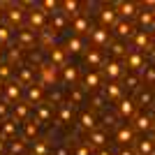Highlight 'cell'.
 Listing matches in <instances>:
<instances>
[{
  "mask_svg": "<svg viewBox=\"0 0 155 155\" xmlns=\"http://www.w3.org/2000/svg\"><path fill=\"white\" fill-rule=\"evenodd\" d=\"M74 30L77 32H86L88 30V19H86V16H77V19H74Z\"/></svg>",
  "mask_w": 155,
  "mask_h": 155,
  "instance_id": "obj_10",
  "label": "cell"
},
{
  "mask_svg": "<svg viewBox=\"0 0 155 155\" xmlns=\"http://www.w3.org/2000/svg\"><path fill=\"white\" fill-rule=\"evenodd\" d=\"M120 155H134V153H132V150H123Z\"/></svg>",
  "mask_w": 155,
  "mask_h": 155,
  "instance_id": "obj_30",
  "label": "cell"
},
{
  "mask_svg": "<svg viewBox=\"0 0 155 155\" xmlns=\"http://www.w3.org/2000/svg\"><path fill=\"white\" fill-rule=\"evenodd\" d=\"M9 19H12V23H19V21L23 19V12L16 7V9H12V12H9Z\"/></svg>",
  "mask_w": 155,
  "mask_h": 155,
  "instance_id": "obj_20",
  "label": "cell"
},
{
  "mask_svg": "<svg viewBox=\"0 0 155 155\" xmlns=\"http://www.w3.org/2000/svg\"><path fill=\"white\" fill-rule=\"evenodd\" d=\"M125 63H127L130 70H137V67H141V56H139V53H132L130 58H125Z\"/></svg>",
  "mask_w": 155,
  "mask_h": 155,
  "instance_id": "obj_12",
  "label": "cell"
},
{
  "mask_svg": "<svg viewBox=\"0 0 155 155\" xmlns=\"http://www.w3.org/2000/svg\"><path fill=\"white\" fill-rule=\"evenodd\" d=\"M139 150H141V155H150L153 153V141H139Z\"/></svg>",
  "mask_w": 155,
  "mask_h": 155,
  "instance_id": "obj_18",
  "label": "cell"
},
{
  "mask_svg": "<svg viewBox=\"0 0 155 155\" xmlns=\"http://www.w3.org/2000/svg\"><path fill=\"white\" fill-rule=\"evenodd\" d=\"M81 46H84V44H81V39H79V37H74V39H70V42H67V51L79 53V51H81Z\"/></svg>",
  "mask_w": 155,
  "mask_h": 155,
  "instance_id": "obj_16",
  "label": "cell"
},
{
  "mask_svg": "<svg viewBox=\"0 0 155 155\" xmlns=\"http://www.w3.org/2000/svg\"><path fill=\"white\" fill-rule=\"evenodd\" d=\"M132 139H134L132 130H127V127H120V130H118V137H116V141H118V143H130Z\"/></svg>",
  "mask_w": 155,
  "mask_h": 155,
  "instance_id": "obj_4",
  "label": "cell"
},
{
  "mask_svg": "<svg viewBox=\"0 0 155 155\" xmlns=\"http://www.w3.org/2000/svg\"><path fill=\"white\" fill-rule=\"evenodd\" d=\"M104 141H107L104 132H91V137H88V143H93V146H102Z\"/></svg>",
  "mask_w": 155,
  "mask_h": 155,
  "instance_id": "obj_8",
  "label": "cell"
},
{
  "mask_svg": "<svg viewBox=\"0 0 155 155\" xmlns=\"http://www.w3.org/2000/svg\"><path fill=\"white\" fill-rule=\"evenodd\" d=\"M81 125H84L86 130H93L97 125V120H95V116H93V114H84V116H81Z\"/></svg>",
  "mask_w": 155,
  "mask_h": 155,
  "instance_id": "obj_11",
  "label": "cell"
},
{
  "mask_svg": "<svg viewBox=\"0 0 155 155\" xmlns=\"http://www.w3.org/2000/svg\"><path fill=\"white\" fill-rule=\"evenodd\" d=\"M137 44H139V46L146 44V35H143V32H139V35H137Z\"/></svg>",
  "mask_w": 155,
  "mask_h": 155,
  "instance_id": "obj_24",
  "label": "cell"
},
{
  "mask_svg": "<svg viewBox=\"0 0 155 155\" xmlns=\"http://www.w3.org/2000/svg\"><path fill=\"white\" fill-rule=\"evenodd\" d=\"M139 21H141V26H150V23H153V14H150V12H143L141 16H139Z\"/></svg>",
  "mask_w": 155,
  "mask_h": 155,
  "instance_id": "obj_21",
  "label": "cell"
},
{
  "mask_svg": "<svg viewBox=\"0 0 155 155\" xmlns=\"http://www.w3.org/2000/svg\"><path fill=\"white\" fill-rule=\"evenodd\" d=\"M118 111H120L123 118H132L134 116V102H132V100H123L120 107H118Z\"/></svg>",
  "mask_w": 155,
  "mask_h": 155,
  "instance_id": "obj_2",
  "label": "cell"
},
{
  "mask_svg": "<svg viewBox=\"0 0 155 155\" xmlns=\"http://www.w3.org/2000/svg\"><path fill=\"white\" fill-rule=\"evenodd\" d=\"M84 84H86V88H91V91H93V88H97V86H100V77H97L95 72H91V74L86 77Z\"/></svg>",
  "mask_w": 155,
  "mask_h": 155,
  "instance_id": "obj_13",
  "label": "cell"
},
{
  "mask_svg": "<svg viewBox=\"0 0 155 155\" xmlns=\"http://www.w3.org/2000/svg\"><path fill=\"white\" fill-rule=\"evenodd\" d=\"M120 63H116V60H111V63H107V74H109L111 79H116L118 74H120Z\"/></svg>",
  "mask_w": 155,
  "mask_h": 155,
  "instance_id": "obj_7",
  "label": "cell"
},
{
  "mask_svg": "<svg viewBox=\"0 0 155 155\" xmlns=\"http://www.w3.org/2000/svg\"><path fill=\"white\" fill-rule=\"evenodd\" d=\"M116 35L118 37H130V35H134V26L127 23V21H120L116 26Z\"/></svg>",
  "mask_w": 155,
  "mask_h": 155,
  "instance_id": "obj_1",
  "label": "cell"
},
{
  "mask_svg": "<svg viewBox=\"0 0 155 155\" xmlns=\"http://www.w3.org/2000/svg\"><path fill=\"white\" fill-rule=\"evenodd\" d=\"M51 58L56 60V63H63V51H56V53H51Z\"/></svg>",
  "mask_w": 155,
  "mask_h": 155,
  "instance_id": "obj_25",
  "label": "cell"
},
{
  "mask_svg": "<svg viewBox=\"0 0 155 155\" xmlns=\"http://www.w3.org/2000/svg\"><path fill=\"white\" fill-rule=\"evenodd\" d=\"M65 77H67V81H70V79L74 81V79H77V72H74V70H67V74H65Z\"/></svg>",
  "mask_w": 155,
  "mask_h": 155,
  "instance_id": "obj_26",
  "label": "cell"
},
{
  "mask_svg": "<svg viewBox=\"0 0 155 155\" xmlns=\"http://www.w3.org/2000/svg\"><path fill=\"white\" fill-rule=\"evenodd\" d=\"M111 53H114V56H125V58H127V53H125V46L120 44V42H114V44H111Z\"/></svg>",
  "mask_w": 155,
  "mask_h": 155,
  "instance_id": "obj_17",
  "label": "cell"
},
{
  "mask_svg": "<svg viewBox=\"0 0 155 155\" xmlns=\"http://www.w3.org/2000/svg\"><path fill=\"white\" fill-rule=\"evenodd\" d=\"M30 23L35 28H42V26H44V12H39V9L30 12Z\"/></svg>",
  "mask_w": 155,
  "mask_h": 155,
  "instance_id": "obj_5",
  "label": "cell"
},
{
  "mask_svg": "<svg viewBox=\"0 0 155 155\" xmlns=\"http://www.w3.org/2000/svg\"><path fill=\"white\" fill-rule=\"evenodd\" d=\"M9 32H12V30H9L7 26H0V42H5V39L9 37Z\"/></svg>",
  "mask_w": 155,
  "mask_h": 155,
  "instance_id": "obj_23",
  "label": "cell"
},
{
  "mask_svg": "<svg viewBox=\"0 0 155 155\" xmlns=\"http://www.w3.org/2000/svg\"><path fill=\"white\" fill-rule=\"evenodd\" d=\"M77 155H88V148H79V150H77Z\"/></svg>",
  "mask_w": 155,
  "mask_h": 155,
  "instance_id": "obj_29",
  "label": "cell"
},
{
  "mask_svg": "<svg viewBox=\"0 0 155 155\" xmlns=\"http://www.w3.org/2000/svg\"><path fill=\"white\" fill-rule=\"evenodd\" d=\"M93 39H95V44H97V46L109 44V30H104V28L95 30V32H93Z\"/></svg>",
  "mask_w": 155,
  "mask_h": 155,
  "instance_id": "obj_3",
  "label": "cell"
},
{
  "mask_svg": "<svg viewBox=\"0 0 155 155\" xmlns=\"http://www.w3.org/2000/svg\"><path fill=\"white\" fill-rule=\"evenodd\" d=\"M30 97H32V100H37V97H39V91H35V88H32V91H30Z\"/></svg>",
  "mask_w": 155,
  "mask_h": 155,
  "instance_id": "obj_28",
  "label": "cell"
},
{
  "mask_svg": "<svg viewBox=\"0 0 155 155\" xmlns=\"http://www.w3.org/2000/svg\"><path fill=\"white\" fill-rule=\"evenodd\" d=\"M86 60H88L91 65H97L100 63V51H91L88 56H86Z\"/></svg>",
  "mask_w": 155,
  "mask_h": 155,
  "instance_id": "obj_22",
  "label": "cell"
},
{
  "mask_svg": "<svg viewBox=\"0 0 155 155\" xmlns=\"http://www.w3.org/2000/svg\"><path fill=\"white\" fill-rule=\"evenodd\" d=\"M118 9L123 16H134L137 14V5H132V2H123V5H118Z\"/></svg>",
  "mask_w": 155,
  "mask_h": 155,
  "instance_id": "obj_9",
  "label": "cell"
},
{
  "mask_svg": "<svg viewBox=\"0 0 155 155\" xmlns=\"http://www.w3.org/2000/svg\"><path fill=\"white\" fill-rule=\"evenodd\" d=\"M0 150H2V141H0Z\"/></svg>",
  "mask_w": 155,
  "mask_h": 155,
  "instance_id": "obj_32",
  "label": "cell"
},
{
  "mask_svg": "<svg viewBox=\"0 0 155 155\" xmlns=\"http://www.w3.org/2000/svg\"><path fill=\"white\" fill-rule=\"evenodd\" d=\"M102 23L104 26H114V23H116V9H104L102 12Z\"/></svg>",
  "mask_w": 155,
  "mask_h": 155,
  "instance_id": "obj_6",
  "label": "cell"
},
{
  "mask_svg": "<svg viewBox=\"0 0 155 155\" xmlns=\"http://www.w3.org/2000/svg\"><path fill=\"white\" fill-rule=\"evenodd\" d=\"M63 7L67 9V14H70V16H74V19L79 16V12H77V9H79V5H77V2H65Z\"/></svg>",
  "mask_w": 155,
  "mask_h": 155,
  "instance_id": "obj_19",
  "label": "cell"
},
{
  "mask_svg": "<svg viewBox=\"0 0 155 155\" xmlns=\"http://www.w3.org/2000/svg\"><path fill=\"white\" fill-rule=\"evenodd\" d=\"M153 125V118L150 116H139L137 118V130H148Z\"/></svg>",
  "mask_w": 155,
  "mask_h": 155,
  "instance_id": "obj_14",
  "label": "cell"
},
{
  "mask_svg": "<svg viewBox=\"0 0 155 155\" xmlns=\"http://www.w3.org/2000/svg\"><path fill=\"white\" fill-rule=\"evenodd\" d=\"M100 155H111V153H107V150H102V153H100Z\"/></svg>",
  "mask_w": 155,
  "mask_h": 155,
  "instance_id": "obj_31",
  "label": "cell"
},
{
  "mask_svg": "<svg viewBox=\"0 0 155 155\" xmlns=\"http://www.w3.org/2000/svg\"><path fill=\"white\" fill-rule=\"evenodd\" d=\"M127 84H130V88H134V86H137V79H134V77H130V79H127Z\"/></svg>",
  "mask_w": 155,
  "mask_h": 155,
  "instance_id": "obj_27",
  "label": "cell"
},
{
  "mask_svg": "<svg viewBox=\"0 0 155 155\" xmlns=\"http://www.w3.org/2000/svg\"><path fill=\"white\" fill-rule=\"evenodd\" d=\"M104 95H107V97H114V100L120 97V86H118V84H109V86H107V91H104Z\"/></svg>",
  "mask_w": 155,
  "mask_h": 155,
  "instance_id": "obj_15",
  "label": "cell"
}]
</instances>
